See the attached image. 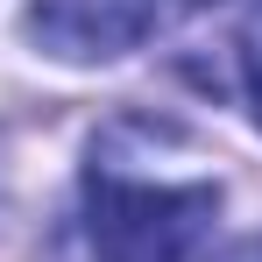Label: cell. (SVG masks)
<instances>
[{
    "label": "cell",
    "instance_id": "1",
    "mask_svg": "<svg viewBox=\"0 0 262 262\" xmlns=\"http://www.w3.org/2000/svg\"><path fill=\"white\" fill-rule=\"evenodd\" d=\"M213 206H220L213 177L135 170V156H121L114 142L85 170V227L99 262H184L199 248Z\"/></svg>",
    "mask_w": 262,
    "mask_h": 262
},
{
    "label": "cell",
    "instance_id": "2",
    "mask_svg": "<svg viewBox=\"0 0 262 262\" xmlns=\"http://www.w3.org/2000/svg\"><path fill=\"white\" fill-rule=\"evenodd\" d=\"M156 29V0H29V36L36 50L64 64H106L149 43Z\"/></svg>",
    "mask_w": 262,
    "mask_h": 262
},
{
    "label": "cell",
    "instance_id": "3",
    "mask_svg": "<svg viewBox=\"0 0 262 262\" xmlns=\"http://www.w3.org/2000/svg\"><path fill=\"white\" fill-rule=\"evenodd\" d=\"M241 85H248V106L262 121V0H255V14L241 21Z\"/></svg>",
    "mask_w": 262,
    "mask_h": 262
},
{
    "label": "cell",
    "instance_id": "4",
    "mask_svg": "<svg viewBox=\"0 0 262 262\" xmlns=\"http://www.w3.org/2000/svg\"><path fill=\"white\" fill-rule=\"evenodd\" d=\"M184 262H262V234H241V241H220L213 255H184Z\"/></svg>",
    "mask_w": 262,
    "mask_h": 262
}]
</instances>
